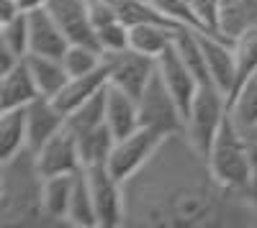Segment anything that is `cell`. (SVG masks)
<instances>
[{
  "label": "cell",
  "mask_w": 257,
  "mask_h": 228,
  "mask_svg": "<svg viewBox=\"0 0 257 228\" xmlns=\"http://www.w3.org/2000/svg\"><path fill=\"white\" fill-rule=\"evenodd\" d=\"M126 228H257V198L221 184L185 131L123 182Z\"/></svg>",
  "instance_id": "cell-1"
},
{
  "label": "cell",
  "mask_w": 257,
  "mask_h": 228,
  "mask_svg": "<svg viewBox=\"0 0 257 228\" xmlns=\"http://www.w3.org/2000/svg\"><path fill=\"white\" fill-rule=\"evenodd\" d=\"M44 172L31 146L0 159V226L34 228L49 226L44 213Z\"/></svg>",
  "instance_id": "cell-2"
},
{
  "label": "cell",
  "mask_w": 257,
  "mask_h": 228,
  "mask_svg": "<svg viewBox=\"0 0 257 228\" xmlns=\"http://www.w3.org/2000/svg\"><path fill=\"white\" fill-rule=\"evenodd\" d=\"M208 167L216 174V180L237 192L254 195V159L252 146L244 128L234 123L231 116H226L224 126L216 136V141L208 149Z\"/></svg>",
  "instance_id": "cell-3"
},
{
  "label": "cell",
  "mask_w": 257,
  "mask_h": 228,
  "mask_svg": "<svg viewBox=\"0 0 257 228\" xmlns=\"http://www.w3.org/2000/svg\"><path fill=\"white\" fill-rule=\"evenodd\" d=\"M226 116H229V95L221 92L216 85H201L185 116V136L201 154L208 156V149L216 141Z\"/></svg>",
  "instance_id": "cell-4"
},
{
  "label": "cell",
  "mask_w": 257,
  "mask_h": 228,
  "mask_svg": "<svg viewBox=\"0 0 257 228\" xmlns=\"http://www.w3.org/2000/svg\"><path fill=\"white\" fill-rule=\"evenodd\" d=\"M139 120L144 128H152L162 136L185 131V113L175 95L162 82L160 72H155V77L139 95Z\"/></svg>",
  "instance_id": "cell-5"
},
{
  "label": "cell",
  "mask_w": 257,
  "mask_h": 228,
  "mask_svg": "<svg viewBox=\"0 0 257 228\" xmlns=\"http://www.w3.org/2000/svg\"><path fill=\"white\" fill-rule=\"evenodd\" d=\"M162 138H165L162 134L139 126L134 134L116 138L113 149H111V156H108V162H105V167H108V172L116 180L126 182L128 177H134L149 162V156L157 152Z\"/></svg>",
  "instance_id": "cell-6"
},
{
  "label": "cell",
  "mask_w": 257,
  "mask_h": 228,
  "mask_svg": "<svg viewBox=\"0 0 257 228\" xmlns=\"http://www.w3.org/2000/svg\"><path fill=\"white\" fill-rule=\"evenodd\" d=\"M105 67H108L111 85L139 98L144 92V88L149 85V80L157 72V59L128 46V49L116 52V54H105Z\"/></svg>",
  "instance_id": "cell-7"
},
{
  "label": "cell",
  "mask_w": 257,
  "mask_h": 228,
  "mask_svg": "<svg viewBox=\"0 0 257 228\" xmlns=\"http://www.w3.org/2000/svg\"><path fill=\"white\" fill-rule=\"evenodd\" d=\"M88 180L95 200L98 213V228H123L126 205H123V182L116 180L105 164L100 167H88Z\"/></svg>",
  "instance_id": "cell-8"
},
{
  "label": "cell",
  "mask_w": 257,
  "mask_h": 228,
  "mask_svg": "<svg viewBox=\"0 0 257 228\" xmlns=\"http://www.w3.org/2000/svg\"><path fill=\"white\" fill-rule=\"evenodd\" d=\"M36 152V162L39 170L44 172V177L52 174H75L82 167V156H80V138L77 134L64 126L62 131H57L49 141H44Z\"/></svg>",
  "instance_id": "cell-9"
},
{
  "label": "cell",
  "mask_w": 257,
  "mask_h": 228,
  "mask_svg": "<svg viewBox=\"0 0 257 228\" xmlns=\"http://www.w3.org/2000/svg\"><path fill=\"white\" fill-rule=\"evenodd\" d=\"M201 36V46L206 54V67L211 85H216L221 92L229 98L237 90V59H234V41L221 36V34H211V31H198Z\"/></svg>",
  "instance_id": "cell-10"
},
{
  "label": "cell",
  "mask_w": 257,
  "mask_h": 228,
  "mask_svg": "<svg viewBox=\"0 0 257 228\" xmlns=\"http://www.w3.org/2000/svg\"><path fill=\"white\" fill-rule=\"evenodd\" d=\"M157 72H160L162 82L167 85V90L173 92L175 100L180 102L183 113L188 116L193 98H196L198 90H201V82H198L196 74H193V70L185 64V59L180 56V52H178L175 44L167 46V49L157 56Z\"/></svg>",
  "instance_id": "cell-11"
},
{
  "label": "cell",
  "mask_w": 257,
  "mask_h": 228,
  "mask_svg": "<svg viewBox=\"0 0 257 228\" xmlns=\"http://www.w3.org/2000/svg\"><path fill=\"white\" fill-rule=\"evenodd\" d=\"M47 10L54 16L70 44H95V26L90 18V0H49Z\"/></svg>",
  "instance_id": "cell-12"
},
{
  "label": "cell",
  "mask_w": 257,
  "mask_h": 228,
  "mask_svg": "<svg viewBox=\"0 0 257 228\" xmlns=\"http://www.w3.org/2000/svg\"><path fill=\"white\" fill-rule=\"evenodd\" d=\"M29 16V54H47V56H62L67 52L70 41L64 36V31L59 28V24L54 20V16L44 8H34L26 10Z\"/></svg>",
  "instance_id": "cell-13"
},
{
  "label": "cell",
  "mask_w": 257,
  "mask_h": 228,
  "mask_svg": "<svg viewBox=\"0 0 257 228\" xmlns=\"http://www.w3.org/2000/svg\"><path fill=\"white\" fill-rule=\"evenodd\" d=\"M26 123H29V146L39 149L49 141L57 131L67 126V113L47 95H39L31 106H26Z\"/></svg>",
  "instance_id": "cell-14"
},
{
  "label": "cell",
  "mask_w": 257,
  "mask_h": 228,
  "mask_svg": "<svg viewBox=\"0 0 257 228\" xmlns=\"http://www.w3.org/2000/svg\"><path fill=\"white\" fill-rule=\"evenodd\" d=\"M39 88H36V80L24 62L8 72L0 74V110H11V108H26L39 98Z\"/></svg>",
  "instance_id": "cell-15"
},
{
  "label": "cell",
  "mask_w": 257,
  "mask_h": 228,
  "mask_svg": "<svg viewBox=\"0 0 257 228\" xmlns=\"http://www.w3.org/2000/svg\"><path fill=\"white\" fill-rule=\"evenodd\" d=\"M105 123L113 131L116 138L134 134L142 120H139V98L128 95L126 90L116 88L108 82V98H105Z\"/></svg>",
  "instance_id": "cell-16"
},
{
  "label": "cell",
  "mask_w": 257,
  "mask_h": 228,
  "mask_svg": "<svg viewBox=\"0 0 257 228\" xmlns=\"http://www.w3.org/2000/svg\"><path fill=\"white\" fill-rule=\"evenodd\" d=\"M105 85H108V67H100L98 72H90V74H80V77H70L67 85H64L52 100L64 110V113H72L80 102H85L88 98H93L95 92H100Z\"/></svg>",
  "instance_id": "cell-17"
},
{
  "label": "cell",
  "mask_w": 257,
  "mask_h": 228,
  "mask_svg": "<svg viewBox=\"0 0 257 228\" xmlns=\"http://www.w3.org/2000/svg\"><path fill=\"white\" fill-rule=\"evenodd\" d=\"M75 174H52L44 180V213L49 226H67Z\"/></svg>",
  "instance_id": "cell-18"
},
{
  "label": "cell",
  "mask_w": 257,
  "mask_h": 228,
  "mask_svg": "<svg viewBox=\"0 0 257 228\" xmlns=\"http://www.w3.org/2000/svg\"><path fill=\"white\" fill-rule=\"evenodd\" d=\"M26 64L36 80V88L41 95L54 98L64 85H67V70L62 64V56H47V54H29L26 56Z\"/></svg>",
  "instance_id": "cell-19"
},
{
  "label": "cell",
  "mask_w": 257,
  "mask_h": 228,
  "mask_svg": "<svg viewBox=\"0 0 257 228\" xmlns=\"http://www.w3.org/2000/svg\"><path fill=\"white\" fill-rule=\"evenodd\" d=\"M183 26L175 24H139L132 26V49L149 54V56H160L167 46L175 44V36Z\"/></svg>",
  "instance_id": "cell-20"
},
{
  "label": "cell",
  "mask_w": 257,
  "mask_h": 228,
  "mask_svg": "<svg viewBox=\"0 0 257 228\" xmlns=\"http://www.w3.org/2000/svg\"><path fill=\"white\" fill-rule=\"evenodd\" d=\"M67 226L75 228H98V213H95V200L90 190L88 172L80 170L72 182V200H70V213H67Z\"/></svg>",
  "instance_id": "cell-21"
},
{
  "label": "cell",
  "mask_w": 257,
  "mask_h": 228,
  "mask_svg": "<svg viewBox=\"0 0 257 228\" xmlns=\"http://www.w3.org/2000/svg\"><path fill=\"white\" fill-rule=\"evenodd\" d=\"M26 146H29L26 108L0 110V159H8Z\"/></svg>",
  "instance_id": "cell-22"
},
{
  "label": "cell",
  "mask_w": 257,
  "mask_h": 228,
  "mask_svg": "<svg viewBox=\"0 0 257 228\" xmlns=\"http://www.w3.org/2000/svg\"><path fill=\"white\" fill-rule=\"evenodd\" d=\"M249 28H257V0H229L221 8L219 34L234 41Z\"/></svg>",
  "instance_id": "cell-23"
},
{
  "label": "cell",
  "mask_w": 257,
  "mask_h": 228,
  "mask_svg": "<svg viewBox=\"0 0 257 228\" xmlns=\"http://www.w3.org/2000/svg\"><path fill=\"white\" fill-rule=\"evenodd\" d=\"M80 138V156H82V167H100V164L108 162L111 156V149L116 144V136L113 131L108 128V123L103 126H95L85 134H77Z\"/></svg>",
  "instance_id": "cell-24"
},
{
  "label": "cell",
  "mask_w": 257,
  "mask_h": 228,
  "mask_svg": "<svg viewBox=\"0 0 257 228\" xmlns=\"http://www.w3.org/2000/svg\"><path fill=\"white\" fill-rule=\"evenodd\" d=\"M229 116L239 128L249 131L257 126V74L244 80L229 98Z\"/></svg>",
  "instance_id": "cell-25"
},
{
  "label": "cell",
  "mask_w": 257,
  "mask_h": 228,
  "mask_svg": "<svg viewBox=\"0 0 257 228\" xmlns=\"http://www.w3.org/2000/svg\"><path fill=\"white\" fill-rule=\"evenodd\" d=\"M105 98H108V85L100 92H95L93 98H88L85 102H80V106L67 116V126L75 134H85L95 126H103L105 123Z\"/></svg>",
  "instance_id": "cell-26"
},
{
  "label": "cell",
  "mask_w": 257,
  "mask_h": 228,
  "mask_svg": "<svg viewBox=\"0 0 257 228\" xmlns=\"http://www.w3.org/2000/svg\"><path fill=\"white\" fill-rule=\"evenodd\" d=\"M62 64L70 77L90 74L105 64V54L95 44H70L67 52L62 54Z\"/></svg>",
  "instance_id": "cell-27"
},
{
  "label": "cell",
  "mask_w": 257,
  "mask_h": 228,
  "mask_svg": "<svg viewBox=\"0 0 257 228\" xmlns=\"http://www.w3.org/2000/svg\"><path fill=\"white\" fill-rule=\"evenodd\" d=\"M234 59H237V88L257 72V28L244 31L234 38Z\"/></svg>",
  "instance_id": "cell-28"
},
{
  "label": "cell",
  "mask_w": 257,
  "mask_h": 228,
  "mask_svg": "<svg viewBox=\"0 0 257 228\" xmlns=\"http://www.w3.org/2000/svg\"><path fill=\"white\" fill-rule=\"evenodd\" d=\"M0 46L11 49L16 56L26 59L31 46H29V16L26 10L16 16L8 24H0Z\"/></svg>",
  "instance_id": "cell-29"
},
{
  "label": "cell",
  "mask_w": 257,
  "mask_h": 228,
  "mask_svg": "<svg viewBox=\"0 0 257 228\" xmlns=\"http://www.w3.org/2000/svg\"><path fill=\"white\" fill-rule=\"evenodd\" d=\"M95 41L98 49L103 54H116L132 46V26H126L121 18L111 20V24H103L95 28Z\"/></svg>",
  "instance_id": "cell-30"
},
{
  "label": "cell",
  "mask_w": 257,
  "mask_h": 228,
  "mask_svg": "<svg viewBox=\"0 0 257 228\" xmlns=\"http://www.w3.org/2000/svg\"><path fill=\"white\" fill-rule=\"evenodd\" d=\"M155 8L160 13H165L170 20H175L180 26H190V28H198V20H196V13H193L188 0H152ZM201 31V28H198Z\"/></svg>",
  "instance_id": "cell-31"
},
{
  "label": "cell",
  "mask_w": 257,
  "mask_h": 228,
  "mask_svg": "<svg viewBox=\"0 0 257 228\" xmlns=\"http://www.w3.org/2000/svg\"><path fill=\"white\" fill-rule=\"evenodd\" d=\"M249 138V146H252V159H254V198H257V126L244 131Z\"/></svg>",
  "instance_id": "cell-32"
},
{
  "label": "cell",
  "mask_w": 257,
  "mask_h": 228,
  "mask_svg": "<svg viewBox=\"0 0 257 228\" xmlns=\"http://www.w3.org/2000/svg\"><path fill=\"white\" fill-rule=\"evenodd\" d=\"M49 0H18V6L24 10H34V8H44Z\"/></svg>",
  "instance_id": "cell-33"
}]
</instances>
